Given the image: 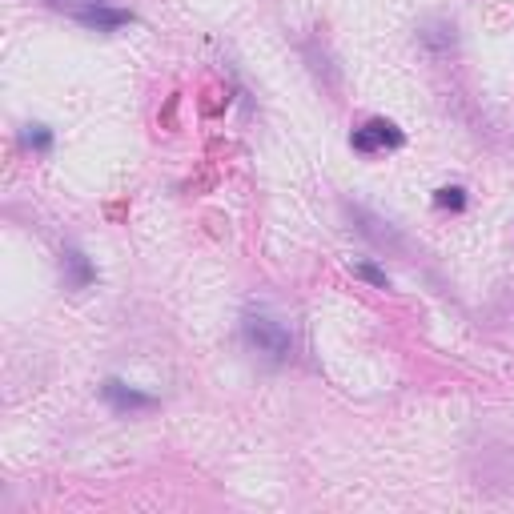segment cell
Listing matches in <instances>:
<instances>
[{"mask_svg":"<svg viewBox=\"0 0 514 514\" xmlns=\"http://www.w3.org/2000/svg\"><path fill=\"white\" fill-rule=\"evenodd\" d=\"M241 338H245V346H249L257 358H266V362H274V366H282V362L294 354V334H290V326H286L274 310H266V306H253V310L241 314Z\"/></svg>","mask_w":514,"mask_h":514,"instance_id":"6da1fadb","label":"cell"},{"mask_svg":"<svg viewBox=\"0 0 514 514\" xmlns=\"http://www.w3.org/2000/svg\"><path fill=\"white\" fill-rule=\"evenodd\" d=\"M49 9L73 17L77 25L93 29V33H117L125 25H133L137 17L121 5H113V0H49Z\"/></svg>","mask_w":514,"mask_h":514,"instance_id":"7a4b0ae2","label":"cell"},{"mask_svg":"<svg viewBox=\"0 0 514 514\" xmlns=\"http://www.w3.org/2000/svg\"><path fill=\"white\" fill-rule=\"evenodd\" d=\"M402 145H406L402 129H398L394 121H386V117H374V121H366V125H358V129L350 133V149L362 153V157H378V153L402 149Z\"/></svg>","mask_w":514,"mask_h":514,"instance_id":"3957f363","label":"cell"},{"mask_svg":"<svg viewBox=\"0 0 514 514\" xmlns=\"http://www.w3.org/2000/svg\"><path fill=\"white\" fill-rule=\"evenodd\" d=\"M101 398H105L117 414H137V410H153V406H157V398H153L149 390H137V386L121 382V378H105Z\"/></svg>","mask_w":514,"mask_h":514,"instance_id":"277c9868","label":"cell"},{"mask_svg":"<svg viewBox=\"0 0 514 514\" xmlns=\"http://www.w3.org/2000/svg\"><path fill=\"white\" fill-rule=\"evenodd\" d=\"M61 270H65V286L69 290H89L97 282V266L89 262V253L77 249V245H65L61 249Z\"/></svg>","mask_w":514,"mask_h":514,"instance_id":"5b68a950","label":"cell"},{"mask_svg":"<svg viewBox=\"0 0 514 514\" xmlns=\"http://www.w3.org/2000/svg\"><path fill=\"white\" fill-rule=\"evenodd\" d=\"M354 221H362V225H358V233H366L370 241H378V245H402V237H398L390 225H386V229H378L382 221H378V217H370L366 209H354Z\"/></svg>","mask_w":514,"mask_h":514,"instance_id":"8992f818","label":"cell"},{"mask_svg":"<svg viewBox=\"0 0 514 514\" xmlns=\"http://www.w3.org/2000/svg\"><path fill=\"white\" fill-rule=\"evenodd\" d=\"M21 145L45 157V153H53V129L49 125H25L21 129Z\"/></svg>","mask_w":514,"mask_h":514,"instance_id":"52a82bcc","label":"cell"},{"mask_svg":"<svg viewBox=\"0 0 514 514\" xmlns=\"http://www.w3.org/2000/svg\"><path fill=\"white\" fill-rule=\"evenodd\" d=\"M434 205H438V209H450V213H462V209H466V189H462V185H442V189L434 193Z\"/></svg>","mask_w":514,"mask_h":514,"instance_id":"ba28073f","label":"cell"},{"mask_svg":"<svg viewBox=\"0 0 514 514\" xmlns=\"http://www.w3.org/2000/svg\"><path fill=\"white\" fill-rule=\"evenodd\" d=\"M354 274H358L362 282L378 286V290H390V274H386L382 266H374V262H358V266H354Z\"/></svg>","mask_w":514,"mask_h":514,"instance_id":"9c48e42d","label":"cell"}]
</instances>
